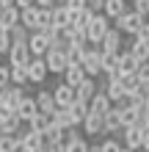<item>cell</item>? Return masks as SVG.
I'll use <instances>...</instances> for the list:
<instances>
[{"instance_id":"obj_1","label":"cell","mask_w":149,"mask_h":152,"mask_svg":"<svg viewBox=\"0 0 149 152\" xmlns=\"http://www.w3.org/2000/svg\"><path fill=\"white\" fill-rule=\"evenodd\" d=\"M110 31V17L105 14V11H100V14H94L91 17V22L86 25V33H89V44H100L102 42V36Z\"/></svg>"},{"instance_id":"obj_2","label":"cell","mask_w":149,"mask_h":152,"mask_svg":"<svg viewBox=\"0 0 149 152\" xmlns=\"http://www.w3.org/2000/svg\"><path fill=\"white\" fill-rule=\"evenodd\" d=\"M144 20H146V17H141L138 11H124L121 17H116L113 22H116V28H119L121 33H130V36H135V31L141 28V22H144Z\"/></svg>"},{"instance_id":"obj_3","label":"cell","mask_w":149,"mask_h":152,"mask_svg":"<svg viewBox=\"0 0 149 152\" xmlns=\"http://www.w3.org/2000/svg\"><path fill=\"white\" fill-rule=\"evenodd\" d=\"M44 64L52 75H64V69L69 66V61H66V53L64 50H58V47H50L44 53Z\"/></svg>"},{"instance_id":"obj_4","label":"cell","mask_w":149,"mask_h":152,"mask_svg":"<svg viewBox=\"0 0 149 152\" xmlns=\"http://www.w3.org/2000/svg\"><path fill=\"white\" fill-rule=\"evenodd\" d=\"M22 97H25V86H14V83H8L0 88V102H6L11 111H17V105L22 102Z\"/></svg>"},{"instance_id":"obj_5","label":"cell","mask_w":149,"mask_h":152,"mask_svg":"<svg viewBox=\"0 0 149 152\" xmlns=\"http://www.w3.org/2000/svg\"><path fill=\"white\" fill-rule=\"evenodd\" d=\"M47 75H50V69L44 64V56H33L28 61V77H31V83H44Z\"/></svg>"},{"instance_id":"obj_6","label":"cell","mask_w":149,"mask_h":152,"mask_svg":"<svg viewBox=\"0 0 149 152\" xmlns=\"http://www.w3.org/2000/svg\"><path fill=\"white\" fill-rule=\"evenodd\" d=\"M83 69H86V75H89V77H97L102 72V53L94 50V47H89V50H86V56H83Z\"/></svg>"},{"instance_id":"obj_7","label":"cell","mask_w":149,"mask_h":152,"mask_svg":"<svg viewBox=\"0 0 149 152\" xmlns=\"http://www.w3.org/2000/svg\"><path fill=\"white\" fill-rule=\"evenodd\" d=\"M6 56H8V64L11 66H28V61L33 58L31 50H28V42L25 44H11V50H8Z\"/></svg>"},{"instance_id":"obj_8","label":"cell","mask_w":149,"mask_h":152,"mask_svg":"<svg viewBox=\"0 0 149 152\" xmlns=\"http://www.w3.org/2000/svg\"><path fill=\"white\" fill-rule=\"evenodd\" d=\"M52 97H55V105H61V108H69V105L75 102V86H69L66 80L64 83H58L55 88H52Z\"/></svg>"},{"instance_id":"obj_9","label":"cell","mask_w":149,"mask_h":152,"mask_svg":"<svg viewBox=\"0 0 149 152\" xmlns=\"http://www.w3.org/2000/svg\"><path fill=\"white\" fill-rule=\"evenodd\" d=\"M28 50H31V56H44V53L50 50L47 36H44L41 31H31V36H28Z\"/></svg>"},{"instance_id":"obj_10","label":"cell","mask_w":149,"mask_h":152,"mask_svg":"<svg viewBox=\"0 0 149 152\" xmlns=\"http://www.w3.org/2000/svg\"><path fill=\"white\" fill-rule=\"evenodd\" d=\"M80 124H83V133H86V136H102V133H105V122H102L100 113H91L89 111V116H86Z\"/></svg>"},{"instance_id":"obj_11","label":"cell","mask_w":149,"mask_h":152,"mask_svg":"<svg viewBox=\"0 0 149 152\" xmlns=\"http://www.w3.org/2000/svg\"><path fill=\"white\" fill-rule=\"evenodd\" d=\"M20 144H22V152H39V147L44 144V136L33 133V130H25V133H20Z\"/></svg>"},{"instance_id":"obj_12","label":"cell","mask_w":149,"mask_h":152,"mask_svg":"<svg viewBox=\"0 0 149 152\" xmlns=\"http://www.w3.org/2000/svg\"><path fill=\"white\" fill-rule=\"evenodd\" d=\"M110 108H113V102H110V97L105 94V91H97V94H94L91 100H89V111H91V113H100V116H105Z\"/></svg>"},{"instance_id":"obj_13","label":"cell","mask_w":149,"mask_h":152,"mask_svg":"<svg viewBox=\"0 0 149 152\" xmlns=\"http://www.w3.org/2000/svg\"><path fill=\"white\" fill-rule=\"evenodd\" d=\"M100 44H102V47H100L102 53H119V50H121V31H119V28H110V31L102 36Z\"/></svg>"},{"instance_id":"obj_14","label":"cell","mask_w":149,"mask_h":152,"mask_svg":"<svg viewBox=\"0 0 149 152\" xmlns=\"http://www.w3.org/2000/svg\"><path fill=\"white\" fill-rule=\"evenodd\" d=\"M121 136H124V147H130V149H141L144 147V133H141L138 124L124 127V130H121Z\"/></svg>"},{"instance_id":"obj_15","label":"cell","mask_w":149,"mask_h":152,"mask_svg":"<svg viewBox=\"0 0 149 152\" xmlns=\"http://www.w3.org/2000/svg\"><path fill=\"white\" fill-rule=\"evenodd\" d=\"M97 91H100V86L94 83V77H89V75H86V77L80 80V83L75 86V94H77V100H86V102H89V100H91V97L97 94Z\"/></svg>"},{"instance_id":"obj_16","label":"cell","mask_w":149,"mask_h":152,"mask_svg":"<svg viewBox=\"0 0 149 152\" xmlns=\"http://www.w3.org/2000/svg\"><path fill=\"white\" fill-rule=\"evenodd\" d=\"M20 22H22L28 31H39V6L33 3V6H28V8H20Z\"/></svg>"},{"instance_id":"obj_17","label":"cell","mask_w":149,"mask_h":152,"mask_svg":"<svg viewBox=\"0 0 149 152\" xmlns=\"http://www.w3.org/2000/svg\"><path fill=\"white\" fill-rule=\"evenodd\" d=\"M102 122H105V133H121V130H124V124H121V113H119L116 105L102 116Z\"/></svg>"},{"instance_id":"obj_18","label":"cell","mask_w":149,"mask_h":152,"mask_svg":"<svg viewBox=\"0 0 149 152\" xmlns=\"http://www.w3.org/2000/svg\"><path fill=\"white\" fill-rule=\"evenodd\" d=\"M39 113V108H36V97H22V102L17 105V116L28 124V119L31 116H36Z\"/></svg>"},{"instance_id":"obj_19","label":"cell","mask_w":149,"mask_h":152,"mask_svg":"<svg viewBox=\"0 0 149 152\" xmlns=\"http://www.w3.org/2000/svg\"><path fill=\"white\" fill-rule=\"evenodd\" d=\"M14 25H20V8L17 6H8L0 11V28L3 31H11Z\"/></svg>"},{"instance_id":"obj_20","label":"cell","mask_w":149,"mask_h":152,"mask_svg":"<svg viewBox=\"0 0 149 152\" xmlns=\"http://www.w3.org/2000/svg\"><path fill=\"white\" fill-rule=\"evenodd\" d=\"M119 69H121V77H124V75H135L138 72V61L133 58V53H121L119 50Z\"/></svg>"},{"instance_id":"obj_21","label":"cell","mask_w":149,"mask_h":152,"mask_svg":"<svg viewBox=\"0 0 149 152\" xmlns=\"http://www.w3.org/2000/svg\"><path fill=\"white\" fill-rule=\"evenodd\" d=\"M50 122H55L58 127H77L75 119H72V113H69V108H61V105L50 113Z\"/></svg>"},{"instance_id":"obj_22","label":"cell","mask_w":149,"mask_h":152,"mask_svg":"<svg viewBox=\"0 0 149 152\" xmlns=\"http://www.w3.org/2000/svg\"><path fill=\"white\" fill-rule=\"evenodd\" d=\"M83 77H86V69H83V64H69V66L64 69V80H66L69 86H77Z\"/></svg>"},{"instance_id":"obj_23","label":"cell","mask_w":149,"mask_h":152,"mask_svg":"<svg viewBox=\"0 0 149 152\" xmlns=\"http://www.w3.org/2000/svg\"><path fill=\"white\" fill-rule=\"evenodd\" d=\"M36 108L41 111V113H52L58 108L55 105V97H52V91H39L36 94Z\"/></svg>"},{"instance_id":"obj_24","label":"cell","mask_w":149,"mask_h":152,"mask_svg":"<svg viewBox=\"0 0 149 152\" xmlns=\"http://www.w3.org/2000/svg\"><path fill=\"white\" fill-rule=\"evenodd\" d=\"M64 33L69 36V42H72V44H86V42H89V33H86L83 25H66Z\"/></svg>"},{"instance_id":"obj_25","label":"cell","mask_w":149,"mask_h":152,"mask_svg":"<svg viewBox=\"0 0 149 152\" xmlns=\"http://www.w3.org/2000/svg\"><path fill=\"white\" fill-rule=\"evenodd\" d=\"M130 53H133V58L138 61V64H146V61H149V42L135 39L133 44H130Z\"/></svg>"},{"instance_id":"obj_26","label":"cell","mask_w":149,"mask_h":152,"mask_svg":"<svg viewBox=\"0 0 149 152\" xmlns=\"http://www.w3.org/2000/svg\"><path fill=\"white\" fill-rule=\"evenodd\" d=\"M41 136H44L47 144H58V147H64V127H58L55 122H50V127L41 133Z\"/></svg>"},{"instance_id":"obj_27","label":"cell","mask_w":149,"mask_h":152,"mask_svg":"<svg viewBox=\"0 0 149 152\" xmlns=\"http://www.w3.org/2000/svg\"><path fill=\"white\" fill-rule=\"evenodd\" d=\"M69 113H72L75 124H80L86 116H89V102H86V100H77V97H75V102L69 105Z\"/></svg>"},{"instance_id":"obj_28","label":"cell","mask_w":149,"mask_h":152,"mask_svg":"<svg viewBox=\"0 0 149 152\" xmlns=\"http://www.w3.org/2000/svg\"><path fill=\"white\" fill-rule=\"evenodd\" d=\"M50 127V113H36V116H31L28 119V130H33V133H44Z\"/></svg>"},{"instance_id":"obj_29","label":"cell","mask_w":149,"mask_h":152,"mask_svg":"<svg viewBox=\"0 0 149 152\" xmlns=\"http://www.w3.org/2000/svg\"><path fill=\"white\" fill-rule=\"evenodd\" d=\"M86 50H89V42H86V44H69V50H66V61H69V64H83Z\"/></svg>"},{"instance_id":"obj_30","label":"cell","mask_w":149,"mask_h":152,"mask_svg":"<svg viewBox=\"0 0 149 152\" xmlns=\"http://www.w3.org/2000/svg\"><path fill=\"white\" fill-rule=\"evenodd\" d=\"M102 11L108 14L110 20H116V17H121V14L127 11V3H124V0H105V8H102Z\"/></svg>"},{"instance_id":"obj_31","label":"cell","mask_w":149,"mask_h":152,"mask_svg":"<svg viewBox=\"0 0 149 152\" xmlns=\"http://www.w3.org/2000/svg\"><path fill=\"white\" fill-rule=\"evenodd\" d=\"M52 25L64 31L69 25V8L66 6H52Z\"/></svg>"},{"instance_id":"obj_32","label":"cell","mask_w":149,"mask_h":152,"mask_svg":"<svg viewBox=\"0 0 149 152\" xmlns=\"http://www.w3.org/2000/svg\"><path fill=\"white\" fill-rule=\"evenodd\" d=\"M105 94L110 97V102H119L121 97H124V83H121V80H108V86H105Z\"/></svg>"},{"instance_id":"obj_33","label":"cell","mask_w":149,"mask_h":152,"mask_svg":"<svg viewBox=\"0 0 149 152\" xmlns=\"http://www.w3.org/2000/svg\"><path fill=\"white\" fill-rule=\"evenodd\" d=\"M116 69H119V53H102V72L110 75V72H116Z\"/></svg>"},{"instance_id":"obj_34","label":"cell","mask_w":149,"mask_h":152,"mask_svg":"<svg viewBox=\"0 0 149 152\" xmlns=\"http://www.w3.org/2000/svg\"><path fill=\"white\" fill-rule=\"evenodd\" d=\"M8 36H11V44H25V42H28V36H31V31L20 22V25H14V28L8 31Z\"/></svg>"},{"instance_id":"obj_35","label":"cell","mask_w":149,"mask_h":152,"mask_svg":"<svg viewBox=\"0 0 149 152\" xmlns=\"http://www.w3.org/2000/svg\"><path fill=\"white\" fill-rule=\"evenodd\" d=\"M11 83H14V86H28V83H31L28 66H11Z\"/></svg>"},{"instance_id":"obj_36","label":"cell","mask_w":149,"mask_h":152,"mask_svg":"<svg viewBox=\"0 0 149 152\" xmlns=\"http://www.w3.org/2000/svg\"><path fill=\"white\" fill-rule=\"evenodd\" d=\"M22 149L20 136H0V152H17Z\"/></svg>"},{"instance_id":"obj_37","label":"cell","mask_w":149,"mask_h":152,"mask_svg":"<svg viewBox=\"0 0 149 152\" xmlns=\"http://www.w3.org/2000/svg\"><path fill=\"white\" fill-rule=\"evenodd\" d=\"M52 28V8H39V31Z\"/></svg>"},{"instance_id":"obj_38","label":"cell","mask_w":149,"mask_h":152,"mask_svg":"<svg viewBox=\"0 0 149 152\" xmlns=\"http://www.w3.org/2000/svg\"><path fill=\"white\" fill-rule=\"evenodd\" d=\"M64 152H89V144H86V141H83V136H80V138L69 141V144L64 147Z\"/></svg>"},{"instance_id":"obj_39","label":"cell","mask_w":149,"mask_h":152,"mask_svg":"<svg viewBox=\"0 0 149 152\" xmlns=\"http://www.w3.org/2000/svg\"><path fill=\"white\" fill-rule=\"evenodd\" d=\"M133 11H138L141 17H149V0H133Z\"/></svg>"},{"instance_id":"obj_40","label":"cell","mask_w":149,"mask_h":152,"mask_svg":"<svg viewBox=\"0 0 149 152\" xmlns=\"http://www.w3.org/2000/svg\"><path fill=\"white\" fill-rule=\"evenodd\" d=\"M102 152H121V144L116 138H105L102 141Z\"/></svg>"},{"instance_id":"obj_41","label":"cell","mask_w":149,"mask_h":152,"mask_svg":"<svg viewBox=\"0 0 149 152\" xmlns=\"http://www.w3.org/2000/svg\"><path fill=\"white\" fill-rule=\"evenodd\" d=\"M135 77L141 80L144 86H149V64H138V72H135Z\"/></svg>"},{"instance_id":"obj_42","label":"cell","mask_w":149,"mask_h":152,"mask_svg":"<svg viewBox=\"0 0 149 152\" xmlns=\"http://www.w3.org/2000/svg\"><path fill=\"white\" fill-rule=\"evenodd\" d=\"M11 50V36H8V31L0 28V53H8Z\"/></svg>"},{"instance_id":"obj_43","label":"cell","mask_w":149,"mask_h":152,"mask_svg":"<svg viewBox=\"0 0 149 152\" xmlns=\"http://www.w3.org/2000/svg\"><path fill=\"white\" fill-rule=\"evenodd\" d=\"M8 83H11V64H8V66H0V88L8 86Z\"/></svg>"},{"instance_id":"obj_44","label":"cell","mask_w":149,"mask_h":152,"mask_svg":"<svg viewBox=\"0 0 149 152\" xmlns=\"http://www.w3.org/2000/svg\"><path fill=\"white\" fill-rule=\"evenodd\" d=\"M135 39H141V42H149V22H146V20L141 22V28L135 31Z\"/></svg>"},{"instance_id":"obj_45","label":"cell","mask_w":149,"mask_h":152,"mask_svg":"<svg viewBox=\"0 0 149 152\" xmlns=\"http://www.w3.org/2000/svg\"><path fill=\"white\" fill-rule=\"evenodd\" d=\"M86 8L94 11V14H100L102 8H105V0H86Z\"/></svg>"},{"instance_id":"obj_46","label":"cell","mask_w":149,"mask_h":152,"mask_svg":"<svg viewBox=\"0 0 149 152\" xmlns=\"http://www.w3.org/2000/svg\"><path fill=\"white\" fill-rule=\"evenodd\" d=\"M39 152H64V147H58V144H47V141H44V144L39 147Z\"/></svg>"},{"instance_id":"obj_47","label":"cell","mask_w":149,"mask_h":152,"mask_svg":"<svg viewBox=\"0 0 149 152\" xmlns=\"http://www.w3.org/2000/svg\"><path fill=\"white\" fill-rule=\"evenodd\" d=\"M66 8H86V0H66Z\"/></svg>"},{"instance_id":"obj_48","label":"cell","mask_w":149,"mask_h":152,"mask_svg":"<svg viewBox=\"0 0 149 152\" xmlns=\"http://www.w3.org/2000/svg\"><path fill=\"white\" fill-rule=\"evenodd\" d=\"M36 6L39 8H52V6H58V0H36Z\"/></svg>"},{"instance_id":"obj_49","label":"cell","mask_w":149,"mask_h":152,"mask_svg":"<svg viewBox=\"0 0 149 152\" xmlns=\"http://www.w3.org/2000/svg\"><path fill=\"white\" fill-rule=\"evenodd\" d=\"M141 133H144V147H141V149H149V124H144Z\"/></svg>"},{"instance_id":"obj_50","label":"cell","mask_w":149,"mask_h":152,"mask_svg":"<svg viewBox=\"0 0 149 152\" xmlns=\"http://www.w3.org/2000/svg\"><path fill=\"white\" fill-rule=\"evenodd\" d=\"M33 3H36V0H14L17 8H28V6H33Z\"/></svg>"},{"instance_id":"obj_51","label":"cell","mask_w":149,"mask_h":152,"mask_svg":"<svg viewBox=\"0 0 149 152\" xmlns=\"http://www.w3.org/2000/svg\"><path fill=\"white\" fill-rule=\"evenodd\" d=\"M8 6H14V0H0V11H3V8H8Z\"/></svg>"},{"instance_id":"obj_52","label":"cell","mask_w":149,"mask_h":152,"mask_svg":"<svg viewBox=\"0 0 149 152\" xmlns=\"http://www.w3.org/2000/svg\"><path fill=\"white\" fill-rule=\"evenodd\" d=\"M89 152H102V144H89Z\"/></svg>"},{"instance_id":"obj_53","label":"cell","mask_w":149,"mask_h":152,"mask_svg":"<svg viewBox=\"0 0 149 152\" xmlns=\"http://www.w3.org/2000/svg\"><path fill=\"white\" fill-rule=\"evenodd\" d=\"M121 152H135V149H130V147H121Z\"/></svg>"},{"instance_id":"obj_54","label":"cell","mask_w":149,"mask_h":152,"mask_svg":"<svg viewBox=\"0 0 149 152\" xmlns=\"http://www.w3.org/2000/svg\"><path fill=\"white\" fill-rule=\"evenodd\" d=\"M0 136H3V133H0Z\"/></svg>"},{"instance_id":"obj_55","label":"cell","mask_w":149,"mask_h":152,"mask_svg":"<svg viewBox=\"0 0 149 152\" xmlns=\"http://www.w3.org/2000/svg\"><path fill=\"white\" fill-rule=\"evenodd\" d=\"M146 64H149V61H146Z\"/></svg>"},{"instance_id":"obj_56","label":"cell","mask_w":149,"mask_h":152,"mask_svg":"<svg viewBox=\"0 0 149 152\" xmlns=\"http://www.w3.org/2000/svg\"><path fill=\"white\" fill-rule=\"evenodd\" d=\"M146 152H149V149H146Z\"/></svg>"}]
</instances>
